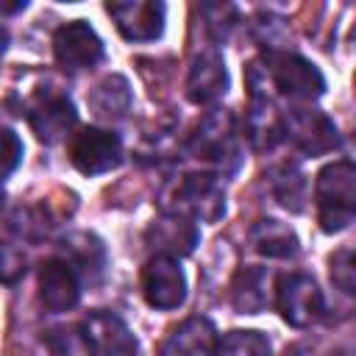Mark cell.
Returning <instances> with one entry per match:
<instances>
[{
    "instance_id": "6da1fadb",
    "label": "cell",
    "mask_w": 356,
    "mask_h": 356,
    "mask_svg": "<svg viewBox=\"0 0 356 356\" xmlns=\"http://www.w3.org/2000/svg\"><path fill=\"white\" fill-rule=\"evenodd\" d=\"M245 81L253 100H270L275 95L286 100H317L325 92L323 72L298 53L267 50L245 67Z\"/></svg>"
},
{
    "instance_id": "7a4b0ae2",
    "label": "cell",
    "mask_w": 356,
    "mask_h": 356,
    "mask_svg": "<svg viewBox=\"0 0 356 356\" xmlns=\"http://www.w3.org/2000/svg\"><path fill=\"white\" fill-rule=\"evenodd\" d=\"M317 220L325 234H337L353 222L356 211V167L350 159H339L317 172L314 184Z\"/></svg>"
},
{
    "instance_id": "3957f363",
    "label": "cell",
    "mask_w": 356,
    "mask_h": 356,
    "mask_svg": "<svg viewBox=\"0 0 356 356\" xmlns=\"http://www.w3.org/2000/svg\"><path fill=\"white\" fill-rule=\"evenodd\" d=\"M167 214L189 217L192 222H217L225 214V192L214 175L189 172L181 175L164 200Z\"/></svg>"
},
{
    "instance_id": "277c9868",
    "label": "cell",
    "mask_w": 356,
    "mask_h": 356,
    "mask_svg": "<svg viewBox=\"0 0 356 356\" xmlns=\"http://www.w3.org/2000/svg\"><path fill=\"white\" fill-rule=\"evenodd\" d=\"M189 153L195 159L211 161L222 172H234L239 164V142H236V120L225 108L209 111L189 139Z\"/></svg>"
},
{
    "instance_id": "5b68a950",
    "label": "cell",
    "mask_w": 356,
    "mask_h": 356,
    "mask_svg": "<svg viewBox=\"0 0 356 356\" xmlns=\"http://www.w3.org/2000/svg\"><path fill=\"white\" fill-rule=\"evenodd\" d=\"M275 306L292 328H309L323 314V292L317 281L306 273H289L278 278Z\"/></svg>"
},
{
    "instance_id": "8992f818",
    "label": "cell",
    "mask_w": 356,
    "mask_h": 356,
    "mask_svg": "<svg viewBox=\"0 0 356 356\" xmlns=\"http://www.w3.org/2000/svg\"><path fill=\"white\" fill-rule=\"evenodd\" d=\"M70 161L83 175H100L122 164V142L106 128H81L70 139Z\"/></svg>"
},
{
    "instance_id": "52a82bcc",
    "label": "cell",
    "mask_w": 356,
    "mask_h": 356,
    "mask_svg": "<svg viewBox=\"0 0 356 356\" xmlns=\"http://www.w3.org/2000/svg\"><path fill=\"white\" fill-rule=\"evenodd\" d=\"M142 295L153 309L170 312L186 300V275L172 256L156 253L142 267Z\"/></svg>"
},
{
    "instance_id": "ba28073f",
    "label": "cell",
    "mask_w": 356,
    "mask_h": 356,
    "mask_svg": "<svg viewBox=\"0 0 356 356\" xmlns=\"http://www.w3.org/2000/svg\"><path fill=\"white\" fill-rule=\"evenodd\" d=\"M284 139H289L306 156H323L339 147L337 125L317 108H295L284 114Z\"/></svg>"
},
{
    "instance_id": "9c48e42d",
    "label": "cell",
    "mask_w": 356,
    "mask_h": 356,
    "mask_svg": "<svg viewBox=\"0 0 356 356\" xmlns=\"http://www.w3.org/2000/svg\"><path fill=\"white\" fill-rule=\"evenodd\" d=\"M53 53L58 67H64L67 72H78L95 67L103 58V42L86 19H72L56 31Z\"/></svg>"
},
{
    "instance_id": "30bf717a",
    "label": "cell",
    "mask_w": 356,
    "mask_h": 356,
    "mask_svg": "<svg viewBox=\"0 0 356 356\" xmlns=\"http://www.w3.org/2000/svg\"><path fill=\"white\" fill-rule=\"evenodd\" d=\"M106 11L128 42H153L164 31V3H108Z\"/></svg>"
},
{
    "instance_id": "8fae6325",
    "label": "cell",
    "mask_w": 356,
    "mask_h": 356,
    "mask_svg": "<svg viewBox=\"0 0 356 356\" xmlns=\"http://www.w3.org/2000/svg\"><path fill=\"white\" fill-rule=\"evenodd\" d=\"M95 356H139V342L114 312H92L83 320Z\"/></svg>"
},
{
    "instance_id": "7c38bea8",
    "label": "cell",
    "mask_w": 356,
    "mask_h": 356,
    "mask_svg": "<svg viewBox=\"0 0 356 356\" xmlns=\"http://www.w3.org/2000/svg\"><path fill=\"white\" fill-rule=\"evenodd\" d=\"M228 92V70L222 53L209 47L195 56L186 78V95L192 103H214Z\"/></svg>"
},
{
    "instance_id": "4fadbf2b",
    "label": "cell",
    "mask_w": 356,
    "mask_h": 356,
    "mask_svg": "<svg viewBox=\"0 0 356 356\" xmlns=\"http://www.w3.org/2000/svg\"><path fill=\"white\" fill-rule=\"evenodd\" d=\"M81 298V278L64 259H50L39 270V300L50 312H67Z\"/></svg>"
},
{
    "instance_id": "5bb4252c",
    "label": "cell",
    "mask_w": 356,
    "mask_h": 356,
    "mask_svg": "<svg viewBox=\"0 0 356 356\" xmlns=\"http://www.w3.org/2000/svg\"><path fill=\"white\" fill-rule=\"evenodd\" d=\"M145 236H147V242L159 253L175 259V256H186V253L195 250V245L200 239V231H197V225L189 217L167 214L164 211V217H159V220L150 222V228H147Z\"/></svg>"
},
{
    "instance_id": "9a60e30c",
    "label": "cell",
    "mask_w": 356,
    "mask_h": 356,
    "mask_svg": "<svg viewBox=\"0 0 356 356\" xmlns=\"http://www.w3.org/2000/svg\"><path fill=\"white\" fill-rule=\"evenodd\" d=\"M75 120H78L75 106L64 95H47V97H42L28 111V122H31L36 139H42L47 145H53L64 134H70V128L75 125Z\"/></svg>"
},
{
    "instance_id": "2e32d148",
    "label": "cell",
    "mask_w": 356,
    "mask_h": 356,
    "mask_svg": "<svg viewBox=\"0 0 356 356\" xmlns=\"http://www.w3.org/2000/svg\"><path fill=\"white\" fill-rule=\"evenodd\" d=\"M217 345V331L206 317H186L161 342L159 356H211Z\"/></svg>"
},
{
    "instance_id": "e0dca14e",
    "label": "cell",
    "mask_w": 356,
    "mask_h": 356,
    "mask_svg": "<svg viewBox=\"0 0 356 356\" xmlns=\"http://www.w3.org/2000/svg\"><path fill=\"white\" fill-rule=\"evenodd\" d=\"M245 136L253 150L270 153L284 142V114L270 100H253L245 114Z\"/></svg>"
},
{
    "instance_id": "ac0fdd59",
    "label": "cell",
    "mask_w": 356,
    "mask_h": 356,
    "mask_svg": "<svg viewBox=\"0 0 356 356\" xmlns=\"http://www.w3.org/2000/svg\"><path fill=\"white\" fill-rule=\"evenodd\" d=\"M273 273L267 267H242L231 281V306L239 314H259L270 303Z\"/></svg>"
},
{
    "instance_id": "d6986e66",
    "label": "cell",
    "mask_w": 356,
    "mask_h": 356,
    "mask_svg": "<svg viewBox=\"0 0 356 356\" xmlns=\"http://www.w3.org/2000/svg\"><path fill=\"white\" fill-rule=\"evenodd\" d=\"M64 261L81 275H86L89 281H97L106 270V245L95 236V234H86V231H78V234H70L64 242Z\"/></svg>"
},
{
    "instance_id": "ffe728a7",
    "label": "cell",
    "mask_w": 356,
    "mask_h": 356,
    "mask_svg": "<svg viewBox=\"0 0 356 356\" xmlns=\"http://www.w3.org/2000/svg\"><path fill=\"white\" fill-rule=\"evenodd\" d=\"M86 103H89L95 117H100V120H120L131 108V83L125 81V75L111 72L100 83L92 86V92L86 95Z\"/></svg>"
},
{
    "instance_id": "44dd1931",
    "label": "cell",
    "mask_w": 356,
    "mask_h": 356,
    "mask_svg": "<svg viewBox=\"0 0 356 356\" xmlns=\"http://www.w3.org/2000/svg\"><path fill=\"white\" fill-rule=\"evenodd\" d=\"M250 245L256 253L267 259H292L298 253L295 231L286 222L273 220V217H264L250 228Z\"/></svg>"
},
{
    "instance_id": "7402d4cb",
    "label": "cell",
    "mask_w": 356,
    "mask_h": 356,
    "mask_svg": "<svg viewBox=\"0 0 356 356\" xmlns=\"http://www.w3.org/2000/svg\"><path fill=\"white\" fill-rule=\"evenodd\" d=\"M270 186L275 200L289 211H303L306 206V175L295 164H278L270 170Z\"/></svg>"
},
{
    "instance_id": "603a6c76",
    "label": "cell",
    "mask_w": 356,
    "mask_h": 356,
    "mask_svg": "<svg viewBox=\"0 0 356 356\" xmlns=\"http://www.w3.org/2000/svg\"><path fill=\"white\" fill-rule=\"evenodd\" d=\"M42 345L50 356H95L92 339L83 325H56L42 334Z\"/></svg>"
},
{
    "instance_id": "cb8c5ba5",
    "label": "cell",
    "mask_w": 356,
    "mask_h": 356,
    "mask_svg": "<svg viewBox=\"0 0 356 356\" xmlns=\"http://www.w3.org/2000/svg\"><path fill=\"white\" fill-rule=\"evenodd\" d=\"M211 356H273V348L261 331L236 328L222 334V339H217Z\"/></svg>"
},
{
    "instance_id": "d4e9b609",
    "label": "cell",
    "mask_w": 356,
    "mask_h": 356,
    "mask_svg": "<svg viewBox=\"0 0 356 356\" xmlns=\"http://www.w3.org/2000/svg\"><path fill=\"white\" fill-rule=\"evenodd\" d=\"M331 281L345 295H353L356 292V267H353V250L350 248H339L331 256Z\"/></svg>"
},
{
    "instance_id": "484cf974",
    "label": "cell",
    "mask_w": 356,
    "mask_h": 356,
    "mask_svg": "<svg viewBox=\"0 0 356 356\" xmlns=\"http://www.w3.org/2000/svg\"><path fill=\"white\" fill-rule=\"evenodd\" d=\"M22 161V142L11 128H0V181L8 178Z\"/></svg>"
},
{
    "instance_id": "4316f807",
    "label": "cell",
    "mask_w": 356,
    "mask_h": 356,
    "mask_svg": "<svg viewBox=\"0 0 356 356\" xmlns=\"http://www.w3.org/2000/svg\"><path fill=\"white\" fill-rule=\"evenodd\" d=\"M25 275V253L8 242H0V284H17Z\"/></svg>"
},
{
    "instance_id": "83f0119b",
    "label": "cell",
    "mask_w": 356,
    "mask_h": 356,
    "mask_svg": "<svg viewBox=\"0 0 356 356\" xmlns=\"http://www.w3.org/2000/svg\"><path fill=\"white\" fill-rule=\"evenodd\" d=\"M6 50H8V31L0 25V58L6 56Z\"/></svg>"
},
{
    "instance_id": "f1b7e54d",
    "label": "cell",
    "mask_w": 356,
    "mask_h": 356,
    "mask_svg": "<svg viewBox=\"0 0 356 356\" xmlns=\"http://www.w3.org/2000/svg\"><path fill=\"white\" fill-rule=\"evenodd\" d=\"M19 8H25V3H14V6H3L0 3V11H19Z\"/></svg>"
},
{
    "instance_id": "f546056e",
    "label": "cell",
    "mask_w": 356,
    "mask_h": 356,
    "mask_svg": "<svg viewBox=\"0 0 356 356\" xmlns=\"http://www.w3.org/2000/svg\"><path fill=\"white\" fill-rule=\"evenodd\" d=\"M0 211H3V192H0Z\"/></svg>"
}]
</instances>
